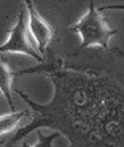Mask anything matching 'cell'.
Segmentation results:
<instances>
[{
  "label": "cell",
  "instance_id": "30bf717a",
  "mask_svg": "<svg viewBox=\"0 0 124 147\" xmlns=\"http://www.w3.org/2000/svg\"><path fill=\"white\" fill-rule=\"evenodd\" d=\"M0 94H1V92H0Z\"/></svg>",
  "mask_w": 124,
  "mask_h": 147
},
{
  "label": "cell",
  "instance_id": "5b68a950",
  "mask_svg": "<svg viewBox=\"0 0 124 147\" xmlns=\"http://www.w3.org/2000/svg\"><path fill=\"white\" fill-rule=\"evenodd\" d=\"M29 110L12 112L0 116V136L10 134L15 131L20 125L22 119L29 116Z\"/></svg>",
  "mask_w": 124,
  "mask_h": 147
},
{
  "label": "cell",
  "instance_id": "277c9868",
  "mask_svg": "<svg viewBox=\"0 0 124 147\" xmlns=\"http://www.w3.org/2000/svg\"><path fill=\"white\" fill-rule=\"evenodd\" d=\"M23 1L28 12L29 30L36 42L38 51L43 55L53 37V30L38 12L33 0Z\"/></svg>",
  "mask_w": 124,
  "mask_h": 147
},
{
  "label": "cell",
  "instance_id": "7a4b0ae2",
  "mask_svg": "<svg viewBox=\"0 0 124 147\" xmlns=\"http://www.w3.org/2000/svg\"><path fill=\"white\" fill-rule=\"evenodd\" d=\"M71 29L77 33L81 39V48L100 47L108 48L111 39L117 33L110 28L100 11L92 2L87 11Z\"/></svg>",
  "mask_w": 124,
  "mask_h": 147
},
{
  "label": "cell",
  "instance_id": "6da1fadb",
  "mask_svg": "<svg viewBox=\"0 0 124 147\" xmlns=\"http://www.w3.org/2000/svg\"><path fill=\"white\" fill-rule=\"evenodd\" d=\"M52 78L51 101L30 103L35 129H57L68 147H124V85L73 72Z\"/></svg>",
  "mask_w": 124,
  "mask_h": 147
},
{
  "label": "cell",
  "instance_id": "52a82bcc",
  "mask_svg": "<svg viewBox=\"0 0 124 147\" xmlns=\"http://www.w3.org/2000/svg\"><path fill=\"white\" fill-rule=\"evenodd\" d=\"M60 133L55 132L48 136H44L41 133H39L38 140L37 143L33 145H28L24 143L19 147H56L55 145V141L60 137Z\"/></svg>",
  "mask_w": 124,
  "mask_h": 147
},
{
  "label": "cell",
  "instance_id": "3957f363",
  "mask_svg": "<svg viewBox=\"0 0 124 147\" xmlns=\"http://www.w3.org/2000/svg\"><path fill=\"white\" fill-rule=\"evenodd\" d=\"M0 52L20 54L29 56L39 62L43 58L30 43L27 33L24 13H19L15 26L10 31L7 40L0 45Z\"/></svg>",
  "mask_w": 124,
  "mask_h": 147
},
{
  "label": "cell",
  "instance_id": "ba28073f",
  "mask_svg": "<svg viewBox=\"0 0 124 147\" xmlns=\"http://www.w3.org/2000/svg\"><path fill=\"white\" fill-rule=\"evenodd\" d=\"M98 9L100 11H124V4H113L107 6H103L98 8Z\"/></svg>",
  "mask_w": 124,
  "mask_h": 147
},
{
  "label": "cell",
  "instance_id": "8992f818",
  "mask_svg": "<svg viewBox=\"0 0 124 147\" xmlns=\"http://www.w3.org/2000/svg\"><path fill=\"white\" fill-rule=\"evenodd\" d=\"M13 74L7 63L0 60V92L5 97L12 111H15L12 96Z\"/></svg>",
  "mask_w": 124,
  "mask_h": 147
},
{
  "label": "cell",
  "instance_id": "9c48e42d",
  "mask_svg": "<svg viewBox=\"0 0 124 147\" xmlns=\"http://www.w3.org/2000/svg\"><path fill=\"white\" fill-rule=\"evenodd\" d=\"M2 142H1V141H0V145H1V144H2Z\"/></svg>",
  "mask_w": 124,
  "mask_h": 147
}]
</instances>
